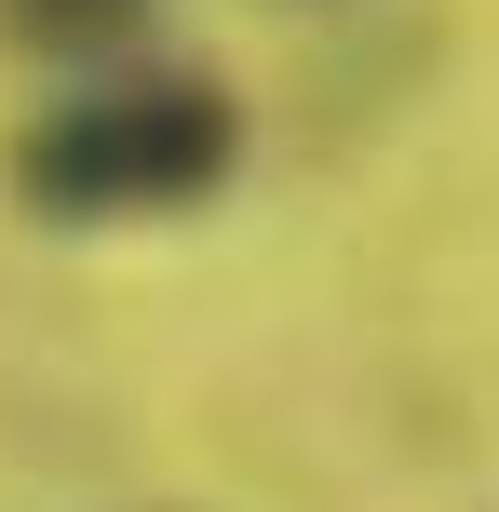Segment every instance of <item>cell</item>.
<instances>
[{
	"label": "cell",
	"instance_id": "obj_1",
	"mask_svg": "<svg viewBox=\"0 0 499 512\" xmlns=\"http://www.w3.org/2000/svg\"><path fill=\"white\" fill-rule=\"evenodd\" d=\"M14 203L41 230H135V216H189L243 176V108L203 68H122L68 81L41 122L14 135Z\"/></svg>",
	"mask_w": 499,
	"mask_h": 512
},
{
	"label": "cell",
	"instance_id": "obj_2",
	"mask_svg": "<svg viewBox=\"0 0 499 512\" xmlns=\"http://www.w3.org/2000/svg\"><path fill=\"white\" fill-rule=\"evenodd\" d=\"M162 27V0H0V41L41 54V68H108Z\"/></svg>",
	"mask_w": 499,
	"mask_h": 512
}]
</instances>
